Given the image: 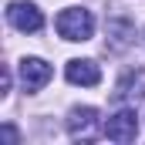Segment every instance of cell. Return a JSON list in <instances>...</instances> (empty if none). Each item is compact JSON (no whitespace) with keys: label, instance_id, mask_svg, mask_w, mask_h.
Segmentation results:
<instances>
[{"label":"cell","instance_id":"cell-1","mask_svg":"<svg viewBox=\"0 0 145 145\" xmlns=\"http://www.w3.org/2000/svg\"><path fill=\"white\" fill-rule=\"evenodd\" d=\"M54 27H57V34L64 37V40H88V37L95 34V17L84 7H68V10L57 14Z\"/></svg>","mask_w":145,"mask_h":145},{"label":"cell","instance_id":"cell-2","mask_svg":"<svg viewBox=\"0 0 145 145\" xmlns=\"http://www.w3.org/2000/svg\"><path fill=\"white\" fill-rule=\"evenodd\" d=\"M98 128H105L101 118H98V108H91V105L71 108V115H68V135L74 142H95Z\"/></svg>","mask_w":145,"mask_h":145},{"label":"cell","instance_id":"cell-3","mask_svg":"<svg viewBox=\"0 0 145 145\" xmlns=\"http://www.w3.org/2000/svg\"><path fill=\"white\" fill-rule=\"evenodd\" d=\"M101 132L108 135L111 142H118V145L135 142V138H138V115H135V108H121V111H115L108 121H105V128H101Z\"/></svg>","mask_w":145,"mask_h":145},{"label":"cell","instance_id":"cell-4","mask_svg":"<svg viewBox=\"0 0 145 145\" xmlns=\"http://www.w3.org/2000/svg\"><path fill=\"white\" fill-rule=\"evenodd\" d=\"M7 20L20 31V34H37L44 27V14L37 10L34 3H24V0H14L7 7Z\"/></svg>","mask_w":145,"mask_h":145},{"label":"cell","instance_id":"cell-5","mask_svg":"<svg viewBox=\"0 0 145 145\" xmlns=\"http://www.w3.org/2000/svg\"><path fill=\"white\" fill-rule=\"evenodd\" d=\"M51 64L47 61H40V57H24L20 61V84H24V91H40L47 81H51Z\"/></svg>","mask_w":145,"mask_h":145},{"label":"cell","instance_id":"cell-6","mask_svg":"<svg viewBox=\"0 0 145 145\" xmlns=\"http://www.w3.org/2000/svg\"><path fill=\"white\" fill-rule=\"evenodd\" d=\"M64 78L71 84H81V88H95L101 81V68L95 61H88V57H74V61H68V68H64Z\"/></svg>","mask_w":145,"mask_h":145},{"label":"cell","instance_id":"cell-7","mask_svg":"<svg viewBox=\"0 0 145 145\" xmlns=\"http://www.w3.org/2000/svg\"><path fill=\"white\" fill-rule=\"evenodd\" d=\"M115 98L118 101H138V98H145V71L138 68V71H125L121 74V81H118V88H115Z\"/></svg>","mask_w":145,"mask_h":145},{"label":"cell","instance_id":"cell-8","mask_svg":"<svg viewBox=\"0 0 145 145\" xmlns=\"http://www.w3.org/2000/svg\"><path fill=\"white\" fill-rule=\"evenodd\" d=\"M132 37H135V27H132V20H108V47L111 51H125L128 44H132Z\"/></svg>","mask_w":145,"mask_h":145},{"label":"cell","instance_id":"cell-9","mask_svg":"<svg viewBox=\"0 0 145 145\" xmlns=\"http://www.w3.org/2000/svg\"><path fill=\"white\" fill-rule=\"evenodd\" d=\"M0 135H3V142H20V135H17V128H14V125H3V128H0Z\"/></svg>","mask_w":145,"mask_h":145}]
</instances>
